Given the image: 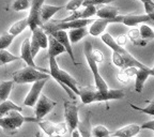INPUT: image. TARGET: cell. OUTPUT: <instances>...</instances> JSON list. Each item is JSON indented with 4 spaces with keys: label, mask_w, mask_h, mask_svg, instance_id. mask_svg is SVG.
<instances>
[{
    "label": "cell",
    "mask_w": 154,
    "mask_h": 137,
    "mask_svg": "<svg viewBox=\"0 0 154 137\" xmlns=\"http://www.w3.org/2000/svg\"><path fill=\"white\" fill-rule=\"evenodd\" d=\"M92 58H93L94 61H95L96 63H99V62H102V61H103L104 55L101 51H99V49H93V51H92Z\"/></svg>",
    "instance_id": "cell-36"
},
{
    "label": "cell",
    "mask_w": 154,
    "mask_h": 137,
    "mask_svg": "<svg viewBox=\"0 0 154 137\" xmlns=\"http://www.w3.org/2000/svg\"><path fill=\"white\" fill-rule=\"evenodd\" d=\"M56 105H57L56 101L49 99L45 94H41L35 106H34V115H35L34 118L38 119V120H42L46 115H48L55 108Z\"/></svg>",
    "instance_id": "cell-7"
},
{
    "label": "cell",
    "mask_w": 154,
    "mask_h": 137,
    "mask_svg": "<svg viewBox=\"0 0 154 137\" xmlns=\"http://www.w3.org/2000/svg\"><path fill=\"white\" fill-rule=\"evenodd\" d=\"M117 78L119 79V82L123 83V84H126V83H128V80H130V78L128 77V75L123 72V70L121 71V72L118 73V75H117Z\"/></svg>",
    "instance_id": "cell-38"
},
{
    "label": "cell",
    "mask_w": 154,
    "mask_h": 137,
    "mask_svg": "<svg viewBox=\"0 0 154 137\" xmlns=\"http://www.w3.org/2000/svg\"><path fill=\"white\" fill-rule=\"evenodd\" d=\"M141 130H151L154 132V119L151 121H148V122L143 123V124L140 126Z\"/></svg>",
    "instance_id": "cell-39"
},
{
    "label": "cell",
    "mask_w": 154,
    "mask_h": 137,
    "mask_svg": "<svg viewBox=\"0 0 154 137\" xmlns=\"http://www.w3.org/2000/svg\"><path fill=\"white\" fill-rule=\"evenodd\" d=\"M130 106L133 109L137 111H140L142 114H146V115H150V116H154V102H150V104L147 106V107H139V106H136L134 104L130 103Z\"/></svg>",
    "instance_id": "cell-32"
},
{
    "label": "cell",
    "mask_w": 154,
    "mask_h": 137,
    "mask_svg": "<svg viewBox=\"0 0 154 137\" xmlns=\"http://www.w3.org/2000/svg\"><path fill=\"white\" fill-rule=\"evenodd\" d=\"M78 132L80 137H93L92 136V125H91V113H88L82 121L78 122Z\"/></svg>",
    "instance_id": "cell-20"
},
{
    "label": "cell",
    "mask_w": 154,
    "mask_h": 137,
    "mask_svg": "<svg viewBox=\"0 0 154 137\" xmlns=\"http://www.w3.org/2000/svg\"><path fill=\"white\" fill-rule=\"evenodd\" d=\"M140 126L138 124H128L123 128L110 133V137H133L140 132Z\"/></svg>",
    "instance_id": "cell-16"
},
{
    "label": "cell",
    "mask_w": 154,
    "mask_h": 137,
    "mask_svg": "<svg viewBox=\"0 0 154 137\" xmlns=\"http://www.w3.org/2000/svg\"><path fill=\"white\" fill-rule=\"evenodd\" d=\"M14 39L15 36L10 34L9 32H5V33L1 34V36H0V51H5L12 44Z\"/></svg>",
    "instance_id": "cell-30"
},
{
    "label": "cell",
    "mask_w": 154,
    "mask_h": 137,
    "mask_svg": "<svg viewBox=\"0 0 154 137\" xmlns=\"http://www.w3.org/2000/svg\"><path fill=\"white\" fill-rule=\"evenodd\" d=\"M88 33L89 32H88L87 28H78L70 30L67 32V36H69V40H70L71 44H75L77 42H79L80 40H82Z\"/></svg>",
    "instance_id": "cell-23"
},
{
    "label": "cell",
    "mask_w": 154,
    "mask_h": 137,
    "mask_svg": "<svg viewBox=\"0 0 154 137\" xmlns=\"http://www.w3.org/2000/svg\"><path fill=\"white\" fill-rule=\"evenodd\" d=\"M20 59L19 56H15L8 51H0V67L5 65L8 63L14 62Z\"/></svg>",
    "instance_id": "cell-27"
},
{
    "label": "cell",
    "mask_w": 154,
    "mask_h": 137,
    "mask_svg": "<svg viewBox=\"0 0 154 137\" xmlns=\"http://www.w3.org/2000/svg\"><path fill=\"white\" fill-rule=\"evenodd\" d=\"M95 15L97 16V18L101 19H115L120 14H119L118 8L113 7V5H103L99 7Z\"/></svg>",
    "instance_id": "cell-15"
},
{
    "label": "cell",
    "mask_w": 154,
    "mask_h": 137,
    "mask_svg": "<svg viewBox=\"0 0 154 137\" xmlns=\"http://www.w3.org/2000/svg\"><path fill=\"white\" fill-rule=\"evenodd\" d=\"M64 118L67 129L72 133L78 125V106L76 101H64Z\"/></svg>",
    "instance_id": "cell-5"
},
{
    "label": "cell",
    "mask_w": 154,
    "mask_h": 137,
    "mask_svg": "<svg viewBox=\"0 0 154 137\" xmlns=\"http://www.w3.org/2000/svg\"><path fill=\"white\" fill-rule=\"evenodd\" d=\"M13 80H3L0 83V104L7 101L13 89Z\"/></svg>",
    "instance_id": "cell-24"
},
{
    "label": "cell",
    "mask_w": 154,
    "mask_h": 137,
    "mask_svg": "<svg viewBox=\"0 0 154 137\" xmlns=\"http://www.w3.org/2000/svg\"><path fill=\"white\" fill-rule=\"evenodd\" d=\"M128 39H130L131 42H132L134 45H137V46H146L147 45V42H144L143 40L141 39L139 33V30L138 29H132L130 31L128 32L126 34Z\"/></svg>",
    "instance_id": "cell-26"
},
{
    "label": "cell",
    "mask_w": 154,
    "mask_h": 137,
    "mask_svg": "<svg viewBox=\"0 0 154 137\" xmlns=\"http://www.w3.org/2000/svg\"><path fill=\"white\" fill-rule=\"evenodd\" d=\"M82 0H71L69 2L66 3L65 5V10L67 11H72V12H76L79 10V8H82Z\"/></svg>",
    "instance_id": "cell-34"
},
{
    "label": "cell",
    "mask_w": 154,
    "mask_h": 137,
    "mask_svg": "<svg viewBox=\"0 0 154 137\" xmlns=\"http://www.w3.org/2000/svg\"><path fill=\"white\" fill-rule=\"evenodd\" d=\"M48 137H62V136H58V135H54V136H48Z\"/></svg>",
    "instance_id": "cell-42"
},
{
    "label": "cell",
    "mask_w": 154,
    "mask_h": 137,
    "mask_svg": "<svg viewBox=\"0 0 154 137\" xmlns=\"http://www.w3.org/2000/svg\"><path fill=\"white\" fill-rule=\"evenodd\" d=\"M47 80L48 79L40 80V82H36L32 85L31 89H30L29 93L27 94V96L25 98L24 105L29 106V107H34V106H35L38 98L41 96V91L43 90L44 86H45V84H46Z\"/></svg>",
    "instance_id": "cell-10"
},
{
    "label": "cell",
    "mask_w": 154,
    "mask_h": 137,
    "mask_svg": "<svg viewBox=\"0 0 154 137\" xmlns=\"http://www.w3.org/2000/svg\"><path fill=\"white\" fill-rule=\"evenodd\" d=\"M123 20V15H119L115 19H101V18H96L91 25H90V28L88 30L91 36H101L104 32L107 26L109 24H112V23H122Z\"/></svg>",
    "instance_id": "cell-8"
},
{
    "label": "cell",
    "mask_w": 154,
    "mask_h": 137,
    "mask_svg": "<svg viewBox=\"0 0 154 137\" xmlns=\"http://www.w3.org/2000/svg\"><path fill=\"white\" fill-rule=\"evenodd\" d=\"M47 34H51V36H53L54 38H55L56 40H57V41L59 42V43H60L63 47H64L65 53H67L69 55H70L72 62L74 63L75 65H78V63H77L76 60H75V56H74V53H73L71 42H70V40H69L67 32L60 30V31H54V32H51V33H47Z\"/></svg>",
    "instance_id": "cell-11"
},
{
    "label": "cell",
    "mask_w": 154,
    "mask_h": 137,
    "mask_svg": "<svg viewBox=\"0 0 154 137\" xmlns=\"http://www.w3.org/2000/svg\"><path fill=\"white\" fill-rule=\"evenodd\" d=\"M35 137H43V135H42V133L40 132V131H38V132L35 133Z\"/></svg>",
    "instance_id": "cell-41"
},
{
    "label": "cell",
    "mask_w": 154,
    "mask_h": 137,
    "mask_svg": "<svg viewBox=\"0 0 154 137\" xmlns=\"http://www.w3.org/2000/svg\"><path fill=\"white\" fill-rule=\"evenodd\" d=\"M125 96V93L121 89H108L104 92H96L94 102H107L111 100H121Z\"/></svg>",
    "instance_id": "cell-13"
},
{
    "label": "cell",
    "mask_w": 154,
    "mask_h": 137,
    "mask_svg": "<svg viewBox=\"0 0 154 137\" xmlns=\"http://www.w3.org/2000/svg\"><path fill=\"white\" fill-rule=\"evenodd\" d=\"M23 111V107L22 106H18L16 105L15 103H13L12 101H10V100H7L5 101L3 103L0 104V118H2L3 116H5L7 114H9L10 111Z\"/></svg>",
    "instance_id": "cell-22"
},
{
    "label": "cell",
    "mask_w": 154,
    "mask_h": 137,
    "mask_svg": "<svg viewBox=\"0 0 154 137\" xmlns=\"http://www.w3.org/2000/svg\"><path fill=\"white\" fill-rule=\"evenodd\" d=\"M30 8H31V1L29 0H16L12 3V10L16 12L27 11V10H30Z\"/></svg>",
    "instance_id": "cell-29"
},
{
    "label": "cell",
    "mask_w": 154,
    "mask_h": 137,
    "mask_svg": "<svg viewBox=\"0 0 154 137\" xmlns=\"http://www.w3.org/2000/svg\"><path fill=\"white\" fill-rule=\"evenodd\" d=\"M72 137H80V134H79V132H78L77 129L72 132Z\"/></svg>",
    "instance_id": "cell-40"
},
{
    "label": "cell",
    "mask_w": 154,
    "mask_h": 137,
    "mask_svg": "<svg viewBox=\"0 0 154 137\" xmlns=\"http://www.w3.org/2000/svg\"><path fill=\"white\" fill-rule=\"evenodd\" d=\"M13 83L18 85L23 84H34L36 82L44 79H49L51 75L43 71L36 70L33 67H26L22 70H18L13 73Z\"/></svg>",
    "instance_id": "cell-2"
},
{
    "label": "cell",
    "mask_w": 154,
    "mask_h": 137,
    "mask_svg": "<svg viewBox=\"0 0 154 137\" xmlns=\"http://www.w3.org/2000/svg\"><path fill=\"white\" fill-rule=\"evenodd\" d=\"M49 74L60 85L70 98L75 101L76 95H79V86L78 83L72 75H70L64 70L60 69L57 63L56 58L49 57Z\"/></svg>",
    "instance_id": "cell-1"
},
{
    "label": "cell",
    "mask_w": 154,
    "mask_h": 137,
    "mask_svg": "<svg viewBox=\"0 0 154 137\" xmlns=\"http://www.w3.org/2000/svg\"><path fill=\"white\" fill-rule=\"evenodd\" d=\"M27 27H28V22H27V17H26V18H23V19H20V20H18V22L14 23V24L11 26V28L9 29L8 32L16 38L17 36H19V34L24 31Z\"/></svg>",
    "instance_id": "cell-25"
},
{
    "label": "cell",
    "mask_w": 154,
    "mask_h": 137,
    "mask_svg": "<svg viewBox=\"0 0 154 137\" xmlns=\"http://www.w3.org/2000/svg\"><path fill=\"white\" fill-rule=\"evenodd\" d=\"M26 122V117L18 111H12L0 118V128L8 135H13Z\"/></svg>",
    "instance_id": "cell-4"
},
{
    "label": "cell",
    "mask_w": 154,
    "mask_h": 137,
    "mask_svg": "<svg viewBox=\"0 0 154 137\" xmlns=\"http://www.w3.org/2000/svg\"><path fill=\"white\" fill-rule=\"evenodd\" d=\"M152 69H153V70H154V67H152Z\"/></svg>",
    "instance_id": "cell-43"
},
{
    "label": "cell",
    "mask_w": 154,
    "mask_h": 137,
    "mask_svg": "<svg viewBox=\"0 0 154 137\" xmlns=\"http://www.w3.org/2000/svg\"><path fill=\"white\" fill-rule=\"evenodd\" d=\"M97 89L95 86L79 87V98L84 104H91L95 100Z\"/></svg>",
    "instance_id": "cell-18"
},
{
    "label": "cell",
    "mask_w": 154,
    "mask_h": 137,
    "mask_svg": "<svg viewBox=\"0 0 154 137\" xmlns=\"http://www.w3.org/2000/svg\"><path fill=\"white\" fill-rule=\"evenodd\" d=\"M47 34V33H46ZM48 36V58L49 57H53V58H56L57 56L59 55H62V54L65 53V49L62 45H61L59 42L54 38L53 36L51 34H47Z\"/></svg>",
    "instance_id": "cell-17"
},
{
    "label": "cell",
    "mask_w": 154,
    "mask_h": 137,
    "mask_svg": "<svg viewBox=\"0 0 154 137\" xmlns=\"http://www.w3.org/2000/svg\"><path fill=\"white\" fill-rule=\"evenodd\" d=\"M92 51H93V46H92L91 42H86L84 46V54L85 57H86V60L88 62L90 67V70H91L92 74L94 77V82H95V88L97 89V91L104 92L106 90H108V85L106 83V80L104 79L103 77L101 76L99 72V67H97V63L94 61V59L92 58Z\"/></svg>",
    "instance_id": "cell-3"
},
{
    "label": "cell",
    "mask_w": 154,
    "mask_h": 137,
    "mask_svg": "<svg viewBox=\"0 0 154 137\" xmlns=\"http://www.w3.org/2000/svg\"><path fill=\"white\" fill-rule=\"evenodd\" d=\"M122 24L126 25L128 27H133V26H136L138 24H154L152 22L150 17L148 16L147 14H135V13H131V14H126V15H123V20H122Z\"/></svg>",
    "instance_id": "cell-12"
},
{
    "label": "cell",
    "mask_w": 154,
    "mask_h": 137,
    "mask_svg": "<svg viewBox=\"0 0 154 137\" xmlns=\"http://www.w3.org/2000/svg\"><path fill=\"white\" fill-rule=\"evenodd\" d=\"M139 33H140V36H141L142 40H143L144 42H147V43L154 39V31L152 30L151 27L148 26V25H146V24L140 26Z\"/></svg>",
    "instance_id": "cell-28"
},
{
    "label": "cell",
    "mask_w": 154,
    "mask_h": 137,
    "mask_svg": "<svg viewBox=\"0 0 154 137\" xmlns=\"http://www.w3.org/2000/svg\"><path fill=\"white\" fill-rule=\"evenodd\" d=\"M115 42L117 43V45L118 46L123 47V46L126 44V42H128V36H126V34H121V36H118L115 39Z\"/></svg>",
    "instance_id": "cell-37"
},
{
    "label": "cell",
    "mask_w": 154,
    "mask_h": 137,
    "mask_svg": "<svg viewBox=\"0 0 154 137\" xmlns=\"http://www.w3.org/2000/svg\"><path fill=\"white\" fill-rule=\"evenodd\" d=\"M110 131L107 130L104 125H96L92 128V136L93 137H110Z\"/></svg>",
    "instance_id": "cell-31"
},
{
    "label": "cell",
    "mask_w": 154,
    "mask_h": 137,
    "mask_svg": "<svg viewBox=\"0 0 154 137\" xmlns=\"http://www.w3.org/2000/svg\"><path fill=\"white\" fill-rule=\"evenodd\" d=\"M32 38H34L36 40V42L38 43L41 49H46L48 47V36L46 34V32L44 31L43 28H38L32 32Z\"/></svg>",
    "instance_id": "cell-21"
},
{
    "label": "cell",
    "mask_w": 154,
    "mask_h": 137,
    "mask_svg": "<svg viewBox=\"0 0 154 137\" xmlns=\"http://www.w3.org/2000/svg\"><path fill=\"white\" fill-rule=\"evenodd\" d=\"M43 0H33L31 1V8H30V12L29 15L27 16V22H28V27L30 28L32 32L35 30L38 27L43 28V23L41 22V16H40V12H41V8L44 5Z\"/></svg>",
    "instance_id": "cell-6"
},
{
    "label": "cell",
    "mask_w": 154,
    "mask_h": 137,
    "mask_svg": "<svg viewBox=\"0 0 154 137\" xmlns=\"http://www.w3.org/2000/svg\"><path fill=\"white\" fill-rule=\"evenodd\" d=\"M141 2H142V5H143L147 15L150 17V19H151L152 22L154 23V2L153 1H151V0L141 1Z\"/></svg>",
    "instance_id": "cell-33"
},
{
    "label": "cell",
    "mask_w": 154,
    "mask_h": 137,
    "mask_svg": "<svg viewBox=\"0 0 154 137\" xmlns=\"http://www.w3.org/2000/svg\"><path fill=\"white\" fill-rule=\"evenodd\" d=\"M20 59L26 62L27 67H33V69H36V70H40V71H43V72L47 73L49 74V71L46 70V69H43V67H40L35 64L34 62V59L31 55V51H30V39H25L24 41L22 43V47H20Z\"/></svg>",
    "instance_id": "cell-9"
},
{
    "label": "cell",
    "mask_w": 154,
    "mask_h": 137,
    "mask_svg": "<svg viewBox=\"0 0 154 137\" xmlns=\"http://www.w3.org/2000/svg\"><path fill=\"white\" fill-rule=\"evenodd\" d=\"M30 51H31V55H32V57H33V59L36 57L38 51H41V47H40L38 43L36 42L35 39L32 38V36H31V39H30Z\"/></svg>",
    "instance_id": "cell-35"
},
{
    "label": "cell",
    "mask_w": 154,
    "mask_h": 137,
    "mask_svg": "<svg viewBox=\"0 0 154 137\" xmlns=\"http://www.w3.org/2000/svg\"><path fill=\"white\" fill-rule=\"evenodd\" d=\"M26 122H32L38 124L41 130L44 131L45 134H47L48 136H54L56 135V126H57V123H54L51 121L48 120H38V119L33 118V117H26Z\"/></svg>",
    "instance_id": "cell-14"
},
{
    "label": "cell",
    "mask_w": 154,
    "mask_h": 137,
    "mask_svg": "<svg viewBox=\"0 0 154 137\" xmlns=\"http://www.w3.org/2000/svg\"><path fill=\"white\" fill-rule=\"evenodd\" d=\"M63 7L61 5H46L44 3L41 8V12H40V16H41V22L44 24L48 23V20L62 9Z\"/></svg>",
    "instance_id": "cell-19"
}]
</instances>
